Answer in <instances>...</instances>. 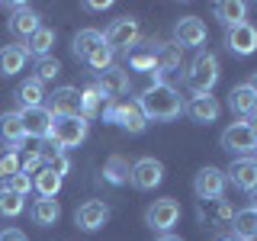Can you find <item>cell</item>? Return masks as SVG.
I'll use <instances>...</instances> for the list:
<instances>
[{
	"label": "cell",
	"mask_w": 257,
	"mask_h": 241,
	"mask_svg": "<svg viewBox=\"0 0 257 241\" xmlns=\"http://www.w3.org/2000/svg\"><path fill=\"white\" fill-rule=\"evenodd\" d=\"M139 109H142V116L148 119V123L151 119H155V123H167V119L180 116L183 100H180V93H177L171 84L158 80L155 87H148V90L139 96Z\"/></svg>",
	"instance_id": "6da1fadb"
},
{
	"label": "cell",
	"mask_w": 257,
	"mask_h": 241,
	"mask_svg": "<svg viewBox=\"0 0 257 241\" xmlns=\"http://www.w3.org/2000/svg\"><path fill=\"white\" fill-rule=\"evenodd\" d=\"M215 80H219V61H215V55L199 52L196 58H193L190 71H187V87L196 96H209L212 87H215Z\"/></svg>",
	"instance_id": "7a4b0ae2"
},
{
	"label": "cell",
	"mask_w": 257,
	"mask_h": 241,
	"mask_svg": "<svg viewBox=\"0 0 257 241\" xmlns=\"http://www.w3.org/2000/svg\"><path fill=\"white\" fill-rule=\"evenodd\" d=\"M87 139V119L80 116H52V129H48V142L58 148H77Z\"/></svg>",
	"instance_id": "3957f363"
},
{
	"label": "cell",
	"mask_w": 257,
	"mask_h": 241,
	"mask_svg": "<svg viewBox=\"0 0 257 241\" xmlns=\"http://www.w3.org/2000/svg\"><path fill=\"white\" fill-rule=\"evenodd\" d=\"M222 148L225 151H238V155H251L257 148V129L251 123H231L222 132Z\"/></svg>",
	"instance_id": "277c9868"
},
{
	"label": "cell",
	"mask_w": 257,
	"mask_h": 241,
	"mask_svg": "<svg viewBox=\"0 0 257 241\" xmlns=\"http://www.w3.org/2000/svg\"><path fill=\"white\" fill-rule=\"evenodd\" d=\"M103 42H106L112 52H116V48H132L139 42V20H132V16L116 20L106 32H103Z\"/></svg>",
	"instance_id": "5b68a950"
},
{
	"label": "cell",
	"mask_w": 257,
	"mask_h": 241,
	"mask_svg": "<svg viewBox=\"0 0 257 241\" xmlns=\"http://www.w3.org/2000/svg\"><path fill=\"white\" fill-rule=\"evenodd\" d=\"M145 219H148L151 228L171 231L177 225V219H180V203H177V199H155V203L148 206V212H145Z\"/></svg>",
	"instance_id": "8992f818"
},
{
	"label": "cell",
	"mask_w": 257,
	"mask_h": 241,
	"mask_svg": "<svg viewBox=\"0 0 257 241\" xmlns=\"http://www.w3.org/2000/svg\"><path fill=\"white\" fill-rule=\"evenodd\" d=\"M161 177H164V164L155 161V158H142V161H135V164L128 167V180H132L139 190H155L161 183Z\"/></svg>",
	"instance_id": "52a82bcc"
},
{
	"label": "cell",
	"mask_w": 257,
	"mask_h": 241,
	"mask_svg": "<svg viewBox=\"0 0 257 241\" xmlns=\"http://www.w3.org/2000/svg\"><path fill=\"white\" fill-rule=\"evenodd\" d=\"M174 39H177V48H196L206 42V23L199 16H183L177 20L174 26Z\"/></svg>",
	"instance_id": "ba28073f"
},
{
	"label": "cell",
	"mask_w": 257,
	"mask_h": 241,
	"mask_svg": "<svg viewBox=\"0 0 257 241\" xmlns=\"http://www.w3.org/2000/svg\"><path fill=\"white\" fill-rule=\"evenodd\" d=\"M106 119H109V123H116V126H122V129H128V132H142V129L148 126V119L142 116L139 103H125V100L112 103L109 112H106Z\"/></svg>",
	"instance_id": "9c48e42d"
},
{
	"label": "cell",
	"mask_w": 257,
	"mask_h": 241,
	"mask_svg": "<svg viewBox=\"0 0 257 241\" xmlns=\"http://www.w3.org/2000/svg\"><path fill=\"white\" fill-rule=\"evenodd\" d=\"M20 123H23V135H29V139H48L52 112H48V106H29V109H20Z\"/></svg>",
	"instance_id": "30bf717a"
},
{
	"label": "cell",
	"mask_w": 257,
	"mask_h": 241,
	"mask_svg": "<svg viewBox=\"0 0 257 241\" xmlns=\"http://www.w3.org/2000/svg\"><path fill=\"white\" fill-rule=\"evenodd\" d=\"M196 196L199 203H206V199H222L225 193V174L219 171V167H203V171L196 174Z\"/></svg>",
	"instance_id": "8fae6325"
},
{
	"label": "cell",
	"mask_w": 257,
	"mask_h": 241,
	"mask_svg": "<svg viewBox=\"0 0 257 241\" xmlns=\"http://www.w3.org/2000/svg\"><path fill=\"white\" fill-rule=\"evenodd\" d=\"M96 90H100L106 100H119L125 90H128V74L122 68H106V71H100V80H96Z\"/></svg>",
	"instance_id": "7c38bea8"
},
{
	"label": "cell",
	"mask_w": 257,
	"mask_h": 241,
	"mask_svg": "<svg viewBox=\"0 0 257 241\" xmlns=\"http://www.w3.org/2000/svg\"><path fill=\"white\" fill-rule=\"evenodd\" d=\"M74 219H77V225H80L84 231H96L103 222L109 219V206L103 203V199H87V203L77 209Z\"/></svg>",
	"instance_id": "4fadbf2b"
},
{
	"label": "cell",
	"mask_w": 257,
	"mask_h": 241,
	"mask_svg": "<svg viewBox=\"0 0 257 241\" xmlns=\"http://www.w3.org/2000/svg\"><path fill=\"white\" fill-rule=\"evenodd\" d=\"M228 48L235 55H251L254 48H257V29L247 20L238 23V26H231L228 29Z\"/></svg>",
	"instance_id": "5bb4252c"
},
{
	"label": "cell",
	"mask_w": 257,
	"mask_h": 241,
	"mask_svg": "<svg viewBox=\"0 0 257 241\" xmlns=\"http://www.w3.org/2000/svg\"><path fill=\"white\" fill-rule=\"evenodd\" d=\"M52 116H80V93L74 87H58L52 93V106H48Z\"/></svg>",
	"instance_id": "9a60e30c"
},
{
	"label": "cell",
	"mask_w": 257,
	"mask_h": 241,
	"mask_svg": "<svg viewBox=\"0 0 257 241\" xmlns=\"http://www.w3.org/2000/svg\"><path fill=\"white\" fill-rule=\"evenodd\" d=\"M155 52H158V42H155V39L135 42L132 48H128V68H135V71H151V68H155Z\"/></svg>",
	"instance_id": "2e32d148"
},
{
	"label": "cell",
	"mask_w": 257,
	"mask_h": 241,
	"mask_svg": "<svg viewBox=\"0 0 257 241\" xmlns=\"http://www.w3.org/2000/svg\"><path fill=\"white\" fill-rule=\"evenodd\" d=\"M39 26H42V23H39V16L32 13L26 4H20L13 10V16H10V32H13V36H20V39H29Z\"/></svg>",
	"instance_id": "e0dca14e"
},
{
	"label": "cell",
	"mask_w": 257,
	"mask_h": 241,
	"mask_svg": "<svg viewBox=\"0 0 257 241\" xmlns=\"http://www.w3.org/2000/svg\"><path fill=\"white\" fill-rule=\"evenodd\" d=\"M180 68V48L177 45H167V42H158V52H155V74L158 77H167Z\"/></svg>",
	"instance_id": "ac0fdd59"
},
{
	"label": "cell",
	"mask_w": 257,
	"mask_h": 241,
	"mask_svg": "<svg viewBox=\"0 0 257 241\" xmlns=\"http://www.w3.org/2000/svg\"><path fill=\"white\" fill-rule=\"evenodd\" d=\"M231 183H235L238 190H244V193H251L257 187V164L251 158H241L231 164Z\"/></svg>",
	"instance_id": "d6986e66"
},
{
	"label": "cell",
	"mask_w": 257,
	"mask_h": 241,
	"mask_svg": "<svg viewBox=\"0 0 257 241\" xmlns=\"http://www.w3.org/2000/svg\"><path fill=\"white\" fill-rule=\"evenodd\" d=\"M231 235L238 241H254L257 235V209H241L231 215Z\"/></svg>",
	"instance_id": "ffe728a7"
},
{
	"label": "cell",
	"mask_w": 257,
	"mask_h": 241,
	"mask_svg": "<svg viewBox=\"0 0 257 241\" xmlns=\"http://www.w3.org/2000/svg\"><path fill=\"white\" fill-rule=\"evenodd\" d=\"M187 112L196 119V123H215L222 109H219V100H215V96H193Z\"/></svg>",
	"instance_id": "44dd1931"
},
{
	"label": "cell",
	"mask_w": 257,
	"mask_h": 241,
	"mask_svg": "<svg viewBox=\"0 0 257 241\" xmlns=\"http://www.w3.org/2000/svg\"><path fill=\"white\" fill-rule=\"evenodd\" d=\"M228 103H231V109L241 112V116H251V112L257 109V90H254V84H241L231 90L228 96Z\"/></svg>",
	"instance_id": "7402d4cb"
},
{
	"label": "cell",
	"mask_w": 257,
	"mask_h": 241,
	"mask_svg": "<svg viewBox=\"0 0 257 241\" xmlns=\"http://www.w3.org/2000/svg\"><path fill=\"white\" fill-rule=\"evenodd\" d=\"M23 64H26V48L23 45L0 48V74L4 77H13L16 71H23Z\"/></svg>",
	"instance_id": "603a6c76"
},
{
	"label": "cell",
	"mask_w": 257,
	"mask_h": 241,
	"mask_svg": "<svg viewBox=\"0 0 257 241\" xmlns=\"http://www.w3.org/2000/svg\"><path fill=\"white\" fill-rule=\"evenodd\" d=\"M52 45H55V32L48 29V26H39V29L26 39V55H39V58H48Z\"/></svg>",
	"instance_id": "cb8c5ba5"
},
{
	"label": "cell",
	"mask_w": 257,
	"mask_h": 241,
	"mask_svg": "<svg viewBox=\"0 0 257 241\" xmlns=\"http://www.w3.org/2000/svg\"><path fill=\"white\" fill-rule=\"evenodd\" d=\"M32 187L39 190V196H42V199H55V193L61 190V177L52 174L48 167H39L36 177H32Z\"/></svg>",
	"instance_id": "d4e9b609"
},
{
	"label": "cell",
	"mask_w": 257,
	"mask_h": 241,
	"mask_svg": "<svg viewBox=\"0 0 257 241\" xmlns=\"http://www.w3.org/2000/svg\"><path fill=\"white\" fill-rule=\"evenodd\" d=\"M58 219H61L58 199H36V206H32V222L36 225H55Z\"/></svg>",
	"instance_id": "484cf974"
},
{
	"label": "cell",
	"mask_w": 257,
	"mask_h": 241,
	"mask_svg": "<svg viewBox=\"0 0 257 241\" xmlns=\"http://www.w3.org/2000/svg\"><path fill=\"white\" fill-rule=\"evenodd\" d=\"M244 13H247V7L241 4V0H225V4H215V16H219L222 23H228V29L238 26V23H244Z\"/></svg>",
	"instance_id": "4316f807"
},
{
	"label": "cell",
	"mask_w": 257,
	"mask_h": 241,
	"mask_svg": "<svg viewBox=\"0 0 257 241\" xmlns=\"http://www.w3.org/2000/svg\"><path fill=\"white\" fill-rule=\"evenodd\" d=\"M0 139H4V142H10V145H16V142H23V139H26V135H23L20 112H4V116H0Z\"/></svg>",
	"instance_id": "83f0119b"
},
{
	"label": "cell",
	"mask_w": 257,
	"mask_h": 241,
	"mask_svg": "<svg viewBox=\"0 0 257 241\" xmlns=\"http://www.w3.org/2000/svg\"><path fill=\"white\" fill-rule=\"evenodd\" d=\"M100 42H103V32H96V29H80L77 36H74V55H77L80 61H84Z\"/></svg>",
	"instance_id": "f1b7e54d"
},
{
	"label": "cell",
	"mask_w": 257,
	"mask_h": 241,
	"mask_svg": "<svg viewBox=\"0 0 257 241\" xmlns=\"http://www.w3.org/2000/svg\"><path fill=\"white\" fill-rule=\"evenodd\" d=\"M16 100L23 103V109H29V106H42V84H39L36 77H29L26 84H20V90H16Z\"/></svg>",
	"instance_id": "f546056e"
},
{
	"label": "cell",
	"mask_w": 257,
	"mask_h": 241,
	"mask_svg": "<svg viewBox=\"0 0 257 241\" xmlns=\"http://www.w3.org/2000/svg\"><path fill=\"white\" fill-rule=\"evenodd\" d=\"M203 215L209 219V225H222L225 219H231V206L225 203V199H206L203 203Z\"/></svg>",
	"instance_id": "4dcf8cb0"
},
{
	"label": "cell",
	"mask_w": 257,
	"mask_h": 241,
	"mask_svg": "<svg viewBox=\"0 0 257 241\" xmlns=\"http://www.w3.org/2000/svg\"><path fill=\"white\" fill-rule=\"evenodd\" d=\"M103 177H106L109 183H125L128 180V161L125 158H119V155H112L109 161H106V167H103Z\"/></svg>",
	"instance_id": "1f68e13d"
},
{
	"label": "cell",
	"mask_w": 257,
	"mask_h": 241,
	"mask_svg": "<svg viewBox=\"0 0 257 241\" xmlns=\"http://www.w3.org/2000/svg\"><path fill=\"white\" fill-rule=\"evenodd\" d=\"M112 55H116V52H112V48H109L106 42H100V45H96V48H93L90 55H87L84 61L90 64L93 71H106V68H112Z\"/></svg>",
	"instance_id": "d6a6232c"
},
{
	"label": "cell",
	"mask_w": 257,
	"mask_h": 241,
	"mask_svg": "<svg viewBox=\"0 0 257 241\" xmlns=\"http://www.w3.org/2000/svg\"><path fill=\"white\" fill-rule=\"evenodd\" d=\"M20 212H23V196H16L13 190L0 187V215H4V219H13V215H20Z\"/></svg>",
	"instance_id": "836d02e7"
},
{
	"label": "cell",
	"mask_w": 257,
	"mask_h": 241,
	"mask_svg": "<svg viewBox=\"0 0 257 241\" xmlns=\"http://www.w3.org/2000/svg\"><path fill=\"white\" fill-rule=\"evenodd\" d=\"M58 71H61V64L55 61V58H39V64H36V80H39V84H45V80L58 77Z\"/></svg>",
	"instance_id": "e575fe53"
},
{
	"label": "cell",
	"mask_w": 257,
	"mask_h": 241,
	"mask_svg": "<svg viewBox=\"0 0 257 241\" xmlns=\"http://www.w3.org/2000/svg\"><path fill=\"white\" fill-rule=\"evenodd\" d=\"M13 174H20V155L16 151H4L0 155V180H10Z\"/></svg>",
	"instance_id": "d590c367"
},
{
	"label": "cell",
	"mask_w": 257,
	"mask_h": 241,
	"mask_svg": "<svg viewBox=\"0 0 257 241\" xmlns=\"http://www.w3.org/2000/svg\"><path fill=\"white\" fill-rule=\"evenodd\" d=\"M7 190H13L16 196L26 199V193L32 190V177H29V174H23V171H20V174H13L10 180H7Z\"/></svg>",
	"instance_id": "8d00e7d4"
},
{
	"label": "cell",
	"mask_w": 257,
	"mask_h": 241,
	"mask_svg": "<svg viewBox=\"0 0 257 241\" xmlns=\"http://www.w3.org/2000/svg\"><path fill=\"white\" fill-rule=\"evenodd\" d=\"M42 167H48V171H52V174L64 177V174H68V167H71V161H68V155H64V151H58V155H55V158H48Z\"/></svg>",
	"instance_id": "74e56055"
},
{
	"label": "cell",
	"mask_w": 257,
	"mask_h": 241,
	"mask_svg": "<svg viewBox=\"0 0 257 241\" xmlns=\"http://www.w3.org/2000/svg\"><path fill=\"white\" fill-rule=\"evenodd\" d=\"M0 241H26V235L20 228H4L0 231Z\"/></svg>",
	"instance_id": "f35d334b"
},
{
	"label": "cell",
	"mask_w": 257,
	"mask_h": 241,
	"mask_svg": "<svg viewBox=\"0 0 257 241\" xmlns=\"http://www.w3.org/2000/svg\"><path fill=\"white\" fill-rule=\"evenodd\" d=\"M84 7H87V10H106L109 4H106V0H103V4H84Z\"/></svg>",
	"instance_id": "ab89813d"
},
{
	"label": "cell",
	"mask_w": 257,
	"mask_h": 241,
	"mask_svg": "<svg viewBox=\"0 0 257 241\" xmlns=\"http://www.w3.org/2000/svg\"><path fill=\"white\" fill-rule=\"evenodd\" d=\"M158 241H180V238H177V235H161Z\"/></svg>",
	"instance_id": "60d3db41"
},
{
	"label": "cell",
	"mask_w": 257,
	"mask_h": 241,
	"mask_svg": "<svg viewBox=\"0 0 257 241\" xmlns=\"http://www.w3.org/2000/svg\"><path fill=\"white\" fill-rule=\"evenodd\" d=\"M215 241H238V238H235V235H219Z\"/></svg>",
	"instance_id": "b9f144b4"
}]
</instances>
